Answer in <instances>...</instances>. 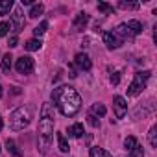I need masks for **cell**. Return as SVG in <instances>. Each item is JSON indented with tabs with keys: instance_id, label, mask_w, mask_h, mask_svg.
<instances>
[{
	"instance_id": "15",
	"label": "cell",
	"mask_w": 157,
	"mask_h": 157,
	"mask_svg": "<svg viewBox=\"0 0 157 157\" xmlns=\"http://www.w3.org/2000/svg\"><path fill=\"white\" fill-rule=\"evenodd\" d=\"M91 157H111V153L100 146H93L91 148Z\"/></svg>"
},
{
	"instance_id": "20",
	"label": "cell",
	"mask_w": 157,
	"mask_h": 157,
	"mask_svg": "<svg viewBox=\"0 0 157 157\" xmlns=\"http://www.w3.org/2000/svg\"><path fill=\"white\" fill-rule=\"evenodd\" d=\"M43 11H44V6H43V4H35V6H32V10H30V17H32V19H37Z\"/></svg>"
},
{
	"instance_id": "23",
	"label": "cell",
	"mask_w": 157,
	"mask_h": 157,
	"mask_svg": "<svg viewBox=\"0 0 157 157\" xmlns=\"http://www.w3.org/2000/svg\"><path fill=\"white\" fill-rule=\"evenodd\" d=\"M118 6L122 8V10H139V4L137 2H118Z\"/></svg>"
},
{
	"instance_id": "21",
	"label": "cell",
	"mask_w": 157,
	"mask_h": 157,
	"mask_svg": "<svg viewBox=\"0 0 157 157\" xmlns=\"http://www.w3.org/2000/svg\"><path fill=\"white\" fill-rule=\"evenodd\" d=\"M98 11H102V13H107V15H111L115 10H113V6H109V4H105V2H98Z\"/></svg>"
},
{
	"instance_id": "9",
	"label": "cell",
	"mask_w": 157,
	"mask_h": 157,
	"mask_svg": "<svg viewBox=\"0 0 157 157\" xmlns=\"http://www.w3.org/2000/svg\"><path fill=\"white\" fill-rule=\"evenodd\" d=\"M76 65L80 68H83V70H91V67H93L87 54H76Z\"/></svg>"
},
{
	"instance_id": "26",
	"label": "cell",
	"mask_w": 157,
	"mask_h": 157,
	"mask_svg": "<svg viewBox=\"0 0 157 157\" xmlns=\"http://www.w3.org/2000/svg\"><path fill=\"white\" fill-rule=\"evenodd\" d=\"M124 146H126V148H128V150L131 151V150H133V148L137 146V140H135V137H128V139L124 140Z\"/></svg>"
},
{
	"instance_id": "4",
	"label": "cell",
	"mask_w": 157,
	"mask_h": 157,
	"mask_svg": "<svg viewBox=\"0 0 157 157\" xmlns=\"http://www.w3.org/2000/svg\"><path fill=\"white\" fill-rule=\"evenodd\" d=\"M148 78H150V70L137 72L135 78H133V82H131V85H129V89H128V94H129V96H139V94L142 93L146 82H148Z\"/></svg>"
},
{
	"instance_id": "16",
	"label": "cell",
	"mask_w": 157,
	"mask_h": 157,
	"mask_svg": "<svg viewBox=\"0 0 157 157\" xmlns=\"http://www.w3.org/2000/svg\"><path fill=\"white\" fill-rule=\"evenodd\" d=\"M11 54H6L4 57H2V72L4 74H10V70H11Z\"/></svg>"
},
{
	"instance_id": "3",
	"label": "cell",
	"mask_w": 157,
	"mask_h": 157,
	"mask_svg": "<svg viewBox=\"0 0 157 157\" xmlns=\"http://www.w3.org/2000/svg\"><path fill=\"white\" fill-rule=\"evenodd\" d=\"M30 120H32L30 109L28 107H19V109H15L10 115V128L13 131H21V129H24L30 124Z\"/></svg>"
},
{
	"instance_id": "19",
	"label": "cell",
	"mask_w": 157,
	"mask_h": 157,
	"mask_svg": "<svg viewBox=\"0 0 157 157\" xmlns=\"http://www.w3.org/2000/svg\"><path fill=\"white\" fill-rule=\"evenodd\" d=\"M91 115H100V117H104L105 113H107V109H105V105L104 104H93V107H91Z\"/></svg>"
},
{
	"instance_id": "22",
	"label": "cell",
	"mask_w": 157,
	"mask_h": 157,
	"mask_svg": "<svg viewBox=\"0 0 157 157\" xmlns=\"http://www.w3.org/2000/svg\"><path fill=\"white\" fill-rule=\"evenodd\" d=\"M155 135H157V128L153 126V128L150 129V133H148V139H150V144H151L153 148H157V137H155Z\"/></svg>"
},
{
	"instance_id": "31",
	"label": "cell",
	"mask_w": 157,
	"mask_h": 157,
	"mask_svg": "<svg viewBox=\"0 0 157 157\" xmlns=\"http://www.w3.org/2000/svg\"><path fill=\"white\" fill-rule=\"evenodd\" d=\"M2 128H4V122H2V117H0V131H2Z\"/></svg>"
},
{
	"instance_id": "6",
	"label": "cell",
	"mask_w": 157,
	"mask_h": 157,
	"mask_svg": "<svg viewBox=\"0 0 157 157\" xmlns=\"http://www.w3.org/2000/svg\"><path fill=\"white\" fill-rule=\"evenodd\" d=\"M113 105H115V115L117 118H124L126 117V111H128V104L122 96H115L113 98Z\"/></svg>"
},
{
	"instance_id": "1",
	"label": "cell",
	"mask_w": 157,
	"mask_h": 157,
	"mask_svg": "<svg viewBox=\"0 0 157 157\" xmlns=\"http://www.w3.org/2000/svg\"><path fill=\"white\" fill-rule=\"evenodd\" d=\"M52 100L65 117H74L82 107V98L72 87H57L52 93Z\"/></svg>"
},
{
	"instance_id": "14",
	"label": "cell",
	"mask_w": 157,
	"mask_h": 157,
	"mask_svg": "<svg viewBox=\"0 0 157 157\" xmlns=\"http://www.w3.org/2000/svg\"><path fill=\"white\" fill-rule=\"evenodd\" d=\"M6 148H8V151L13 155V157H21V150L17 148V144H15V140H11V139H8L6 140Z\"/></svg>"
},
{
	"instance_id": "30",
	"label": "cell",
	"mask_w": 157,
	"mask_h": 157,
	"mask_svg": "<svg viewBox=\"0 0 157 157\" xmlns=\"http://www.w3.org/2000/svg\"><path fill=\"white\" fill-rule=\"evenodd\" d=\"M17 44H19V39H17V37H11V39H10V46L13 48V46H17Z\"/></svg>"
},
{
	"instance_id": "7",
	"label": "cell",
	"mask_w": 157,
	"mask_h": 157,
	"mask_svg": "<svg viewBox=\"0 0 157 157\" xmlns=\"http://www.w3.org/2000/svg\"><path fill=\"white\" fill-rule=\"evenodd\" d=\"M104 43L107 44V48H118L122 44V39L115 32H105L104 33Z\"/></svg>"
},
{
	"instance_id": "11",
	"label": "cell",
	"mask_w": 157,
	"mask_h": 157,
	"mask_svg": "<svg viewBox=\"0 0 157 157\" xmlns=\"http://www.w3.org/2000/svg\"><path fill=\"white\" fill-rule=\"evenodd\" d=\"M124 24H126V28L129 30L131 35H137V33L142 32V24H140L139 21H128V22H124Z\"/></svg>"
},
{
	"instance_id": "8",
	"label": "cell",
	"mask_w": 157,
	"mask_h": 157,
	"mask_svg": "<svg viewBox=\"0 0 157 157\" xmlns=\"http://www.w3.org/2000/svg\"><path fill=\"white\" fill-rule=\"evenodd\" d=\"M13 26H15V32H21L22 28H24V15H22V8L21 6H17L15 10H13Z\"/></svg>"
},
{
	"instance_id": "17",
	"label": "cell",
	"mask_w": 157,
	"mask_h": 157,
	"mask_svg": "<svg viewBox=\"0 0 157 157\" xmlns=\"http://www.w3.org/2000/svg\"><path fill=\"white\" fill-rule=\"evenodd\" d=\"M57 144H59V150H61L63 153H67V151L70 150V146H68V142H67V139H65L63 133H57Z\"/></svg>"
},
{
	"instance_id": "32",
	"label": "cell",
	"mask_w": 157,
	"mask_h": 157,
	"mask_svg": "<svg viewBox=\"0 0 157 157\" xmlns=\"http://www.w3.org/2000/svg\"><path fill=\"white\" fill-rule=\"evenodd\" d=\"M0 98H2V85H0Z\"/></svg>"
},
{
	"instance_id": "12",
	"label": "cell",
	"mask_w": 157,
	"mask_h": 157,
	"mask_svg": "<svg viewBox=\"0 0 157 157\" xmlns=\"http://www.w3.org/2000/svg\"><path fill=\"white\" fill-rule=\"evenodd\" d=\"M68 135L74 137V139H80L83 135V124H72L68 128Z\"/></svg>"
},
{
	"instance_id": "18",
	"label": "cell",
	"mask_w": 157,
	"mask_h": 157,
	"mask_svg": "<svg viewBox=\"0 0 157 157\" xmlns=\"http://www.w3.org/2000/svg\"><path fill=\"white\" fill-rule=\"evenodd\" d=\"M11 8H13V0H2L0 2V15H8Z\"/></svg>"
},
{
	"instance_id": "10",
	"label": "cell",
	"mask_w": 157,
	"mask_h": 157,
	"mask_svg": "<svg viewBox=\"0 0 157 157\" xmlns=\"http://www.w3.org/2000/svg\"><path fill=\"white\" fill-rule=\"evenodd\" d=\"M87 22H89V15H87V13H78L76 19H74V28H76L78 32H82V30L87 26Z\"/></svg>"
},
{
	"instance_id": "2",
	"label": "cell",
	"mask_w": 157,
	"mask_h": 157,
	"mask_svg": "<svg viewBox=\"0 0 157 157\" xmlns=\"http://www.w3.org/2000/svg\"><path fill=\"white\" fill-rule=\"evenodd\" d=\"M54 107L52 104H43L41 107V118H39V140H41V151H46L50 142H52V135H54Z\"/></svg>"
},
{
	"instance_id": "5",
	"label": "cell",
	"mask_w": 157,
	"mask_h": 157,
	"mask_svg": "<svg viewBox=\"0 0 157 157\" xmlns=\"http://www.w3.org/2000/svg\"><path fill=\"white\" fill-rule=\"evenodd\" d=\"M33 67H35V63H33V59L28 57V56L19 57V59H17V65H15V68H17L19 74H30V72L33 70Z\"/></svg>"
},
{
	"instance_id": "27",
	"label": "cell",
	"mask_w": 157,
	"mask_h": 157,
	"mask_svg": "<svg viewBox=\"0 0 157 157\" xmlns=\"http://www.w3.org/2000/svg\"><path fill=\"white\" fill-rule=\"evenodd\" d=\"M131 157H144V150H142V146H135L133 150H131Z\"/></svg>"
},
{
	"instance_id": "29",
	"label": "cell",
	"mask_w": 157,
	"mask_h": 157,
	"mask_svg": "<svg viewBox=\"0 0 157 157\" xmlns=\"http://www.w3.org/2000/svg\"><path fill=\"white\" fill-rule=\"evenodd\" d=\"M118 82H120V74H118V72H115V74H111V83H113V85H117Z\"/></svg>"
},
{
	"instance_id": "25",
	"label": "cell",
	"mask_w": 157,
	"mask_h": 157,
	"mask_svg": "<svg viewBox=\"0 0 157 157\" xmlns=\"http://www.w3.org/2000/svg\"><path fill=\"white\" fill-rule=\"evenodd\" d=\"M10 28H11V24L10 22H0V37H4V35H8V32H10Z\"/></svg>"
},
{
	"instance_id": "28",
	"label": "cell",
	"mask_w": 157,
	"mask_h": 157,
	"mask_svg": "<svg viewBox=\"0 0 157 157\" xmlns=\"http://www.w3.org/2000/svg\"><path fill=\"white\" fill-rule=\"evenodd\" d=\"M87 122H89L93 128H100V120H98L94 115H89V117H87Z\"/></svg>"
},
{
	"instance_id": "13",
	"label": "cell",
	"mask_w": 157,
	"mask_h": 157,
	"mask_svg": "<svg viewBox=\"0 0 157 157\" xmlns=\"http://www.w3.org/2000/svg\"><path fill=\"white\" fill-rule=\"evenodd\" d=\"M41 46H43V43H41L39 39H28L26 44H24V48L30 50V52H35V50H39Z\"/></svg>"
},
{
	"instance_id": "24",
	"label": "cell",
	"mask_w": 157,
	"mask_h": 157,
	"mask_svg": "<svg viewBox=\"0 0 157 157\" xmlns=\"http://www.w3.org/2000/svg\"><path fill=\"white\" fill-rule=\"evenodd\" d=\"M46 28H48V22L44 21V22H41V24H39V26H37V28L33 30V33H35V35L39 37V35H43V33L46 32Z\"/></svg>"
}]
</instances>
